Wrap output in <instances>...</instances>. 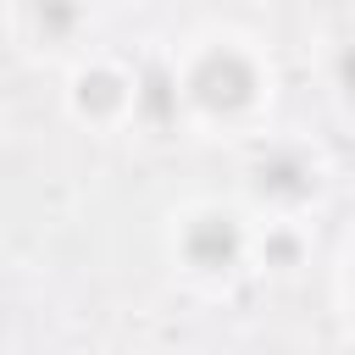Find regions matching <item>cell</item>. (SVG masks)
Segmentation results:
<instances>
[{"label": "cell", "instance_id": "3", "mask_svg": "<svg viewBox=\"0 0 355 355\" xmlns=\"http://www.w3.org/2000/svg\"><path fill=\"white\" fill-rule=\"evenodd\" d=\"M255 183H261L266 194H305V189H311V166H305L294 150H277V155H266V161L255 166Z\"/></svg>", "mask_w": 355, "mask_h": 355}, {"label": "cell", "instance_id": "5", "mask_svg": "<svg viewBox=\"0 0 355 355\" xmlns=\"http://www.w3.org/2000/svg\"><path fill=\"white\" fill-rule=\"evenodd\" d=\"M166 89H172L166 72H150V78H144V105H150V116H166V100H172Z\"/></svg>", "mask_w": 355, "mask_h": 355}, {"label": "cell", "instance_id": "4", "mask_svg": "<svg viewBox=\"0 0 355 355\" xmlns=\"http://www.w3.org/2000/svg\"><path fill=\"white\" fill-rule=\"evenodd\" d=\"M116 100H122V83H116L111 72H89V78L78 83V105H83V111H111Z\"/></svg>", "mask_w": 355, "mask_h": 355}, {"label": "cell", "instance_id": "6", "mask_svg": "<svg viewBox=\"0 0 355 355\" xmlns=\"http://www.w3.org/2000/svg\"><path fill=\"white\" fill-rule=\"evenodd\" d=\"M338 78H344V89L355 94V44H349V50L338 55Z\"/></svg>", "mask_w": 355, "mask_h": 355}, {"label": "cell", "instance_id": "2", "mask_svg": "<svg viewBox=\"0 0 355 355\" xmlns=\"http://www.w3.org/2000/svg\"><path fill=\"white\" fill-rule=\"evenodd\" d=\"M183 250H189L194 266H227V261L239 255V227H233L227 216H200V222L189 227Z\"/></svg>", "mask_w": 355, "mask_h": 355}, {"label": "cell", "instance_id": "1", "mask_svg": "<svg viewBox=\"0 0 355 355\" xmlns=\"http://www.w3.org/2000/svg\"><path fill=\"white\" fill-rule=\"evenodd\" d=\"M189 89H194V100H200L205 111H239V105L250 100V89H255V72H250L233 50H211V55L194 67Z\"/></svg>", "mask_w": 355, "mask_h": 355}]
</instances>
